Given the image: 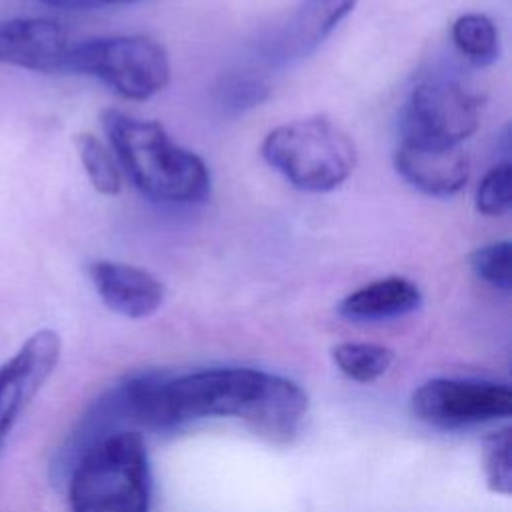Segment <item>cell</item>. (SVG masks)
I'll return each instance as SVG.
<instances>
[{"instance_id":"6da1fadb","label":"cell","mask_w":512,"mask_h":512,"mask_svg":"<svg viewBox=\"0 0 512 512\" xmlns=\"http://www.w3.org/2000/svg\"><path fill=\"white\" fill-rule=\"evenodd\" d=\"M308 412V394L278 374L254 368H208L176 378L142 372L140 428L164 432L214 416L244 420L270 442H290Z\"/></svg>"},{"instance_id":"7a4b0ae2","label":"cell","mask_w":512,"mask_h":512,"mask_svg":"<svg viewBox=\"0 0 512 512\" xmlns=\"http://www.w3.org/2000/svg\"><path fill=\"white\" fill-rule=\"evenodd\" d=\"M102 128L130 182L148 198L168 204H196L210 194L204 160L176 144L154 120L104 110Z\"/></svg>"},{"instance_id":"3957f363","label":"cell","mask_w":512,"mask_h":512,"mask_svg":"<svg viewBox=\"0 0 512 512\" xmlns=\"http://www.w3.org/2000/svg\"><path fill=\"white\" fill-rule=\"evenodd\" d=\"M150 494V462L134 430L98 440L68 472L70 512H148Z\"/></svg>"},{"instance_id":"277c9868","label":"cell","mask_w":512,"mask_h":512,"mask_svg":"<svg viewBox=\"0 0 512 512\" xmlns=\"http://www.w3.org/2000/svg\"><path fill=\"white\" fill-rule=\"evenodd\" d=\"M260 152L276 172L304 192H330L356 168L354 140L322 114L280 124L268 132Z\"/></svg>"},{"instance_id":"5b68a950","label":"cell","mask_w":512,"mask_h":512,"mask_svg":"<svg viewBox=\"0 0 512 512\" xmlns=\"http://www.w3.org/2000/svg\"><path fill=\"white\" fill-rule=\"evenodd\" d=\"M64 72L94 76L128 100H148L170 82L166 48L148 36H112L72 44Z\"/></svg>"},{"instance_id":"8992f818","label":"cell","mask_w":512,"mask_h":512,"mask_svg":"<svg viewBox=\"0 0 512 512\" xmlns=\"http://www.w3.org/2000/svg\"><path fill=\"white\" fill-rule=\"evenodd\" d=\"M478 102L458 82L418 84L400 116L402 140L430 146H460L478 128Z\"/></svg>"},{"instance_id":"52a82bcc","label":"cell","mask_w":512,"mask_h":512,"mask_svg":"<svg viewBox=\"0 0 512 512\" xmlns=\"http://www.w3.org/2000/svg\"><path fill=\"white\" fill-rule=\"evenodd\" d=\"M412 414L436 428H462L512 414V390L492 380L434 378L418 386Z\"/></svg>"},{"instance_id":"ba28073f","label":"cell","mask_w":512,"mask_h":512,"mask_svg":"<svg viewBox=\"0 0 512 512\" xmlns=\"http://www.w3.org/2000/svg\"><path fill=\"white\" fill-rule=\"evenodd\" d=\"M60 348L58 332L44 328L34 332L0 366V450L22 412L52 376Z\"/></svg>"},{"instance_id":"9c48e42d","label":"cell","mask_w":512,"mask_h":512,"mask_svg":"<svg viewBox=\"0 0 512 512\" xmlns=\"http://www.w3.org/2000/svg\"><path fill=\"white\" fill-rule=\"evenodd\" d=\"M358 0H304L262 42V58L286 66L310 56L336 26L356 8Z\"/></svg>"},{"instance_id":"30bf717a","label":"cell","mask_w":512,"mask_h":512,"mask_svg":"<svg viewBox=\"0 0 512 512\" xmlns=\"http://www.w3.org/2000/svg\"><path fill=\"white\" fill-rule=\"evenodd\" d=\"M72 44L64 26L50 18L0 22V64L34 72H64Z\"/></svg>"},{"instance_id":"8fae6325","label":"cell","mask_w":512,"mask_h":512,"mask_svg":"<svg viewBox=\"0 0 512 512\" xmlns=\"http://www.w3.org/2000/svg\"><path fill=\"white\" fill-rule=\"evenodd\" d=\"M398 174L416 190L448 198L468 182V156L460 146H430L400 140L394 152Z\"/></svg>"},{"instance_id":"7c38bea8","label":"cell","mask_w":512,"mask_h":512,"mask_svg":"<svg viewBox=\"0 0 512 512\" xmlns=\"http://www.w3.org/2000/svg\"><path fill=\"white\" fill-rule=\"evenodd\" d=\"M88 276L100 300L126 318H146L164 302V284L144 268L96 260L88 266Z\"/></svg>"},{"instance_id":"4fadbf2b","label":"cell","mask_w":512,"mask_h":512,"mask_svg":"<svg viewBox=\"0 0 512 512\" xmlns=\"http://www.w3.org/2000/svg\"><path fill=\"white\" fill-rule=\"evenodd\" d=\"M420 300L422 294L412 280L388 276L350 292L338 304V312L354 322H378L414 312Z\"/></svg>"},{"instance_id":"5bb4252c","label":"cell","mask_w":512,"mask_h":512,"mask_svg":"<svg viewBox=\"0 0 512 512\" xmlns=\"http://www.w3.org/2000/svg\"><path fill=\"white\" fill-rule=\"evenodd\" d=\"M334 366L350 380L374 382L384 376L392 362L394 352L374 342H340L330 350Z\"/></svg>"},{"instance_id":"9a60e30c","label":"cell","mask_w":512,"mask_h":512,"mask_svg":"<svg viewBox=\"0 0 512 512\" xmlns=\"http://www.w3.org/2000/svg\"><path fill=\"white\" fill-rule=\"evenodd\" d=\"M452 40L460 54L474 66H490L498 60L500 40L494 22L484 14H462L452 24Z\"/></svg>"},{"instance_id":"2e32d148","label":"cell","mask_w":512,"mask_h":512,"mask_svg":"<svg viewBox=\"0 0 512 512\" xmlns=\"http://www.w3.org/2000/svg\"><path fill=\"white\" fill-rule=\"evenodd\" d=\"M268 96V82L252 72H228L218 80L214 88L216 104L228 114L246 112L262 104Z\"/></svg>"},{"instance_id":"e0dca14e","label":"cell","mask_w":512,"mask_h":512,"mask_svg":"<svg viewBox=\"0 0 512 512\" xmlns=\"http://www.w3.org/2000/svg\"><path fill=\"white\" fill-rule=\"evenodd\" d=\"M74 144L94 190L104 196H116L122 188V180L106 146L92 134H76Z\"/></svg>"},{"instance_id":"ac0fdd59","label":"cell","mask_w":512,"mask_h":512,"mask_svg":"<svg viewBox=\"0 0 512 512\" xmlns=\"http://www.w3.org/2000/svg\"><path fill=\"white\" fill-rule=\"evenodd\" d=\"M512 434L510 428L488 434L482 442V470L492 492L508 496L512 492V464H510Z\"/></svg>"},{"instance_id":"d6986e66","label":"cell","mask_w":512,"mask_h":512,"mask_svg":"<svg viewBox=\"0 0 512 512\" xmlns=\"http://www.w3.org/2000/svg\"><path fill=\"white\" fill-rule=\"evenodd\" d=\"M470 266L474 274L486 284L510 290L512 286V244L508 240L490 242L476 248L470 254Z\"/></svg>"},{"instance_id":"ffe728a7","label":"cell","mask_w":512,"mask_h":512,"mask_svg":"<svg viewBox=\"0 0 512 512\" xmlns=\"http://www.w3.org/2000/svg\"><path fill=\"white\" fill-rule=\"evenodd\" d=\"M512 206V166L508 160L492 166L476 190V210L484 216H502Z\"/></svg>"},{"instance_id":"44dd1931","label":"cell","mask_w":512,"mask_h":512,"mask_svg":"<svg viewBox=\"0 0 512 512\" xmlns=\"http://www.w3.org/2000/svg\"><path fill=\"white\" fill-rule=\"evenodd\" d=\"M42 4L62 8V10H96L104 6H116V4H132L138 0H40Z\"/></svg>"}]
</instances>
